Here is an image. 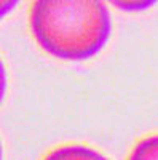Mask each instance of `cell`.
Wrapping results in <instances>:
<instances>
[{
    "label": "cell",
    "mask_w": 158,
    "mask_h": 160,
    "mask_svg": "<svg viewBox=\"0 0 158 160\" xmlns=\"http://www.w3.org/2000/svg\"><path fill=\"white\" fill-rule=\"evenodd\" d=\"M133 160H158V136H152L141 141L131 152Z\"/></svg>",
    "instance_id": "obj_3"
},
{
    "label": "cell",
    "mask_w": 158,
    "mask_h": 160,
    "mask_svg": "<svg viewBox=\"0 0 158 160\" xmlns=\"http://www.w3.org/2000/svg\"><path fill=\"white\" fill-rule=\"evenodd\" d=\"M19 3V0H2V16H7L8 13Z\"/></svg>",
    "instance_id": "obj_5"
},
{
    "label": "cell",
    "mask_w": 158,
    "mask_h": 160,
    "mask_svg": "<svg viewBox=\"0 0 158 160\" xmlns=\"http://www.w3.org/2000/svg\"><path fill=\"white\" fill-rule=\"evenodd\" d=\"M46 158L48 160H102L105 157L89 148H83V146H64V148L48 154Z\"/></svg>",
    "instance_id": "obj_2"
},
{
    "label": "cell",
    "mask_w": 158,
    "mask_h": 160,
    "mask_svg": "<svg viewBox=\"0 0 158 160\" xmlns=\"http://www.w3.org/2000/svg\"><path fill=\"white\" fill-rule=\"evenodd\" d=\"M29 22L38 47L64 61L96 56L112 29L104 0H34Z\"/></svg>",
    "instance_id": "obj_1"
},
{
    "label": "cell",
    "mask_w": 158,
    "mask_h": 160,
    "mask_svg": "<svg viewBox=\"0 0 158 160\" xmlns=\"http://www.w3.org/2000/svg\"><path fill=\"white\" fill-rule=\"evenodd\" d=\"M105 2H109L112 7L122 10V11L134 13V11L149 10L150 7H153L158 2V0H105Z\"/></svg>",
    "instance_id": "obj_4"
}]
</instances>
